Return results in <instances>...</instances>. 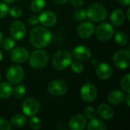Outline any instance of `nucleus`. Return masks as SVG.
<instances>
[{
	"instance_id": "1",
	"label": "nucleus",
	"mask_w": 130,
	"mask_h": 130,
	"mask_svg": "<svg viewBox=\"0 0 130 130\" xmlns=\"http://www.w3.org/2000/svg\"><path fill=\"white\" fill-rule=\"evenodd\" d=\"M51 32L44 27H34L30 34V40L32 45L37 48H45L52 42Z\"/></svg>"
},
{
	"instance_id": "2",
	"label": "nucleus",
	"mask_w": 130,
	"mask_h": 130,
	"mask_svg": "<svg viewBox=\"0 0 130 130\" xmlns=\"http://www.w3.org/2000/svg\"><path fill=\"white\" fill-rule=\"evenodd\" d=\"M30 65L35 69H41L44 68L49 62L50 55L43 50H38L31 53L29 56Z\"/></svg>"
},
{
	"instance_id": "3",
	"label": "nucleus",
	"mask_w": 130,
	"mask_h": 130,
	"mask_svg": "<svg viewBox=\"0 0 130 130\" xmlns=\"http://www.w3.org/2000/svg\"><path fill=\"white\" fill-rule=\"evenodd\" d=\"M72 62V55L66 50H59L53 57V65L54 68L59 71H62L68 68Z\"/></svg>"
},
{
	"instance_id": "4",
	"label": "nucleus",
	"mask_w": 130,
	"mask_h": 130,
	"mask_svg": "<svg viewBox=\"0 0 130 130\" xmlns=\"http://www.w3.org/2000/svg\"><path fill=\"white\" fill-rule=\"evenodd\" d=\"M107 16V11L106 8L98 3L91 4L87 11V17L95 22H101L106 19Z\"/></svg>"
},
{
	"instance_id": "5",
	"label": "nucleus",
	"mask_w": 130,
	"mask_h": 130,
	"mask_svg": "<svg viewBox=\"0 0 130 130\" xmlns=\"http://www.w3.org/2000/svg\"><path fill=\"white\" fill-rule=\"evenodd\" d=\"M114 66L120 69H126L130 65V53L128 50H120L113 57Z\"/></svg>"
},
{
	"instance_id": "6",
	"label": "nucleus",
	"mask_w": 130,
	"mask_h": 130,
	"mask_svg": "<svg viewBox=\"0 0 130 130\" xmlns=\"http://www.w3.org/2000/svg\"><path fill=\"white\" fill-rule=\"evenodd\" d=\"M24 78V71L21 66L13 65L10 66L6 72V78L11 84H18Z\"/></svg>"
},
{
	"instance_id": "7",
	"label": "nucleus",
	"mask_w": 130,
	"mask_h": 130,
	"mask_svg": "<svg viewBox=\"0 0 130 130\" xmlns=\"http://www.w3.org/2000/svg\"><path fill=\"white\" fill-rule=\"evenodd\" d=\"M68 91L67 84L62 80H53L48 85L49 93L55 97L64 95Z\"/></svg>"
},
{
	"instance_id": "8",
	"label": "nucleus",
	"mask_w": 130,
	"mask_h": 130,
	"mask_svg": "<svg viewBox=\"0 0 130 130\" xmlns=\"http://www.w3.org/2000/svg\"><path fill=\"white\" fill-rule=\"evenodd\" d=\"M40 106L39 101L34 98H29L26 99L21 106L22 111L28 117H32L37 114L40 110Z\"/></svg>"
},
{
	"instance_id": "9",
	"label": "nucleus",
	"mask_w": 130,
	"mask_h": 130,
	"mask_svg": "<svg viewBox=\"0 0 130 130\" xmlns=\"http://www.w3.org/2000/svg\"><path fill=\"white\" fill-rule=\"evenodd\" d=\"M114 28L109 23L101 24L96 30V36L101 41H107L113 36Z\"/></svg>"
},
{
	"instance_id": "10",
	"label": "nucleus",
	"mask_w": 130,
	"mask_h": 130,
	"mask_svg": "<svg viewBox=\"0 0 130 130\" xmlns=\"http://www.w3.org/2000/svg\"><path fill=\"white\" fill-rule=\"evenodd\" d=\"M98 96V90L96 87L91 83L85 84L81 89V97L82 100L88 103L95 101Z\"/></svg>"
},
{
	"instance_id": "11",
	"label": "nucleus",
	"mask_w": 130,
	"mask_h": 130,
	"mask_svg": "<svg viewBox=\"0 0 130 130\" xmlns=\"http://www.w3.org/2000/svg\"><path fill=\"white\" fill-rule=\"evenodd\" d=\"M10 34L13 39L17 40H22L26 34L25 25L21 21H15L12 22L10 27Z\"/></svg>"
},
{
	"instance_id": "12",
	"label": "nucleus",
	"mask_w": 130,
	"mask_h": 130,
	"mask_svg": "<svg viewBox=\"0 0 130 130\" xmlns=\"http://www.w3.org/2000/svg\"><path fill=\"white\" fill-rule=\"evenodd\" d=\"M95 30L94 25L89 21H85L79 24L77 29V33L78 36L83 39H87L91 37Z\"/></svg>"
},
{
	"instance_id": "13",
	"label": "nucleus",
	"mask_w": 130,
	"mask_h": 130,
	"mask_svg": "<svg viewBox=\"0 0 130 130\" xmlns=\"http://www.w3.org/2000/svg\"><path fill=\"white\" fill-rule=\"evenodd\" d=\"M11 59L16 63H24L29 58V53L24 47H18L13 50L11 53Z\"/></svg>"
},
{
	"instance_id": "14",
	"label": "nucleus",
	"mask_w": 130,
	"mask_h": 130,
	"mask_svg": "<svg viewBox=\"0 0 130 130\" xmlns=\"http://www.w3.org/2000/svg\"><path fill=\"white\" fill-rule=\"evenodd\" d=\"M73 56L80 62H85L91 56V50L85 46H78L73 50Z\"/></svg>"
},
{
	"instance_id": "15",
	"label": "nucleus",
	"mask_w": 130,
	"mask_h": 130,
	"mask_svg": "<svg viewBox=\"0 0 130 130\" xmlns=\"http://www.w3.org/2000/svg\"><path fill=\"white\" fill-rule=\"evenodd\" d=\"M39 21L45 27H53L57 22V17L56 14L51 11H45L40 15Z\"/></svg>"
},
{
	"instance_id": "16",
	"label": "nucleus",
	"mask_w": 130,
	"mask_h": 130,
	"mask_svg": "<svg viewBox=\"0 0 130 130\" xmlns=\"http://www.w3.org/2000/svg\"><path fill=\"white\" fill-rule=\"evenodd\" d=\"M96 74L99 78L106 80L111 77L113 71L110 66L107 62H98L96 66Z\"/></svg>"
},
{
	"instance_id": "17",
	"label": "nucleus",
	"mask_w": 130,
	"mask_h": 130,
	"mask_svg": "<svg viewBox=\"0 0 130 130\" xmlns=\"http://www.w3.org/2000/svg\"><path fill=\"white\" fill-rule=\"evenodd\" d=\"M69 127L73 130H83L86 127L87 119L82 114H77L69 120Z\"/></svg>"
},
{
	"instance_id": "18",
	"label": "nucleus",
	"mask_w": 130,
	"mask_h": 130,
	"mask_svg": "<svg viewBox=\"0 0 130 130\" xmlns=\"http://www.w3.org/2000/svg\"><path fill=\"white\" fill-rule=\"evenodd\" d=\"M98 115L103 120H109L113 117L114 112L113 108L107 104H101L98 106L97 110Z\"/></svg>"
},
{
	"instance_id": "19",
	"label": "nucleus",
	"mask_w": 130,
	"mask_h": 130,
	"mask_svg": "<svg viewBox=\"0 0 130 130\" xmlns=\"http://www.w3.org/2000/svg\"><path fill=\"white\" fill-rule=\"evenodd\" d=\"M110 21L114 26H121L125 21V14L120 9H115L111 12Z\"/></svg>"
},
{
	"instance_id": "20",
	"label": "nucleus",
	"mask_w": 130,
	"mask_h": 130,
	"mask_svg": "<svg viewBox=\"0 0 130 130\" xmlns=\"http://www.w3.org/2000/svg\"><path fill=\"white\" fill-rule=\"evenodd\" d=\"M124 100V94L120 91H113L108 95V101L113 105H118Z\"/></svg>"
},
{
	"instance_id": "21",
	"label": "nucleus",
	"mask_w": 130,
	"mask_h": 130,
	"mask_svg": "<svg viewBox=\"0 0 130 130\" xmlns=\"http://www.w3.org/2000/svg\"><path fill=\"white\" fill-rule=\"evenodd\" d=\"M13 87L8 82L0 83V98L7 99L13 94Z\"/></svg>"
},
{
	"instance_id": "22",
	"label": "nucleus",
	"mask_w": 130,
	"mask_h": 130,
	"mask_svg": "<svg viewBox=\"0 0 130 130\" xmlns=\"http://www.w3.org/2000/svg\"><path fill=\"white\" fill-rule=\"evenodd\" d=\"M88 129L89 130H104L107 129L105 123L98 119H91L88 125Z\"/></svg>"
},
{
	"instance_id": "23",
	"label": "nucleus",
	"mask_w": 130,
	"mask_h": 130,
	"mask_svg": "<svg viewBox=\"0 0 130 130\" xmlns=\"http://www.w3.org/2000/svg\"><path fill=\"white\" fill-rule=\"evenodd\" d=\"M11 123L12 126H14L15 127H18V128H20V127L24 126L26 124L27 118L24 115L18 113V114L14 115L11 117Z\"/></svg>"
},
{
	"instance_id": "24",
	"label": "nucleus",
	"mask_w": 130,
	"mask_h": 130,
	"mask_svg": "<svg viewBox=\"0 0 130 130\" xmlns=\"http://www.w3.org/2000/svg\"><path fill=\"white\" fill-rule=\"evenodd\" d=\"M46 6L45 0H33L30 4V9L34 13L41 11Z\"/></svg>"
},
{
	"instance_id": "25",
	"label": "nucleus",
	"mask_w": 130,
	"mask_h": 130,
	"mask_svg": "<svg viewBox=\"0 0 130 130\" xmlns=\"http://www.w3.org/2000/svg\"><path fill=\"white\" fill-rule=\"evenodd\" d=\"M115 41L120 46H125L129 41L128 36L126 33L123 31H118L115 35Z\"/></svg>"
},
{
	"instance_id": "26",
	"label": "nucleus",
	"mask_w": 130,
	"mask_h": 130,
	"mask_svg": "<svg viewBox=\"0 0 130 130\" xmlns=\"http://www.w3.org/2000/svg\"><path fill=\"white\" fill-rule=\"evenodd\" d=\"M13 94L16 98L21 99L23 98L26 94V88L23 85H19L17 87L14 88V90H13Z\"/></svg>"
},
{
	"instance_id": "27",
	"label": "nucleus",
	"mask_w": 130,
	"mask_h": 130,
	"mask_svg": "<svg viewBox=\"0 0 130 130\" xmlns=\"http://www.w3.org/2000/svg\"><path fill=\"white\" fill-rule=\"evenodd\" d=\"M129 78L130 75L127 74L125 76L123 77L121 82H120V86L122 90L126 92V94L130 93V85H129Z\"/></svg>"
},
{
	"instance_id": "28",
	"label": "nucleus",
	"mask_w": 130,
	"mask_h": 130,
	"mask_svg": "<svg viewBox=\"0 0 130 130\" xmlns=\"http://www.w3.org/2000/svg\"><path fill=\"white\" fill-rule=\"evenodd\" d=\"M87 18V11L83 8H78L74 12V18L77 21H82Z\"/></svg>"
},
{
	"instance_id": "29",
	"label": "nucleus",
	"mask_w": 130,
	"mask_h": 130,
	"mask_svg": "<svg viewBox=\"0 0 130 130\" xmlns=\"http://www.w3.org/2000/svg\"><path fill=\"white\" fill-rule=\"evenodd\" d=\"M71 69L72 70L75 72V73H81L83 72L84 70V66L82 63V62L80 61H75V62H72L71 64Z\"/></svg>"
},
{
	"instance_id": "30",
	"label": "nucleus",
	"mask_w": 130,
	"mask_h": 130,
	"mask_svg": "<svg viewBox=\"0 0 130 130\" xmlns=\"http://www.w3.org/2000/svg\"><path fill=\"white\" fill-rule=\"evenodd\" d=\"M2 47L5 50H11L15 46V41L12 38H6L2 42Z\"/></svg>"
},
{
	"instance_id": "31",
	"label": "nucleus",
	"mask_w": 130,
	"mask_h": 130,
	"mask_svg": "<svg viewBox=\"0 0 130 130\" xmlns=\"http://www.w3.org/2000/svg\"><path fill=\"white\" fill-rule=\"evenodd\" d=\"M29 125L34 129H39L41 127V121L38 117L32 116L29 120Z\"/></svg>"
},
{
	"instance_id": "32",
	"label": "nucleus",
	"mask_w": 130,
	"mask_h": 130,
	"mask_svg": "<svg viewBox=\"0 0 130 130\" xmlns=\"http://www.w3.org/2000/svg\"><path fill=\"white\" fill-rule=\"evenodd\" d=\"M85 117L91 120L94 118H96L97 117V111L95 110V109L92 107H87L85 110Z\"/></svg>"
},
{
	"instance_id": "33",
	"label": "nucleus",
	"mask_w": 130,
	"mask_h": 130,
	"mask_svg": "<svg viewBox=\"0 0 130 130\" xmlns=\"http://www.w3.org/2000/svg\"><path fill=\"white\" fill-rule=\"evenodd\" d=\"M8 12L11 14V16L13 17V18H19L22 14L21 9L19 7H17V6L12 7L11 8H10L8 10Z\"/></svg>"
},
{
	"instance_id": "34",
	"label": "nucleus",
	"mask_w": 130,
	"mask_h": 130,
	"mask_svg": "<svg viewBox=\"0 0 130 130\" xmlns=\"http://www.w3.org/2000/svg\"><path fill=\"white\" fill-rule=\"evenodd\" d=\"M8 7L6 4L0 2V19L5 18L8 13Z\"/></svg>"
},
{
	"instance_id": "35",
	"label": "nucleus",
	"mask_w": 130,
	"mask_h": 130,
	"mask_svg": "<svg viewBox=\"0 0 130 130\" xmlns=\"http://www.w3.org/2000/svg\"><path fill=\"white\" fill-rule=\"evenodd\" d=\"M11 124L5 120L0 118V130H11Z\"/></svg>"
},
{
	"instance_id": "36",
	"label": "nucleus",
	"mask_w": 130,
	"mask_h": 130,
	"mask_svg": "<svg viewBox=\"0 0 130 130\" xmlns=\"http://www.w3.org/2000/svg\"><path fill=\"white\" fill-rule=\"evenodd\" d=\"M28 22L30 25H36L39 22V18L36 15H31L28 18Z\"/></svg>"
},
{
	"instance_id": "37",
	"label": "nucleus",
	"mask_w": 130,
	"mask_h": 130,
	"mask_svg": "<svg viewBox=\"0 0 130 130\" xmlns=\"http://www.w3.org/2000/svg\"><path fill=\"white\" fill-rule=\"evenodd\" d=\"M71 4L76 8H81L84 5V0H70Z\"/></svg>"
},
{
	"instance_id": "38",
	"label": "nucleus",
	"mask_w": 130,
	"mask_h": 130,
	"mask_svg": "<svg viewBox=\"0 0 130 130\" xmlns=\"http://www.w3.org/2000/svg\"><path fill=\"white\" fill-rule=\"evenodd\" d=\"M119 2L122 5H130V0H118Z\"/></svg>"
},
{
	"instance_id": "39",
	"label": "nucleus",
	"mask_w": 130,
	"mask_h": 130,
	"mask_svg": "<svg viewBox=\"0 0 130 130\" xmlns=\"http://www.w3.org/2000/svg\"><path fill=\"white\" fill-rule=\"evenodd\" d=\"M54 2H56V3H57V4H59V5H62V4H65V3H66L68 1H69V0H53Z\"/></svg>"
},
{
	"instance_id": "40",
	"label": "nucleus",
	"mask_w": 130,
	"mask_h": 130,
	"mask_svg": "<svg viewBox=\"0 0 130 130\" xmlns=\"http://www.w3.org/2000/svg\"><path fill=\"white\" fill-rule=\"evenodd\" d=\"M129 101H130V96H129V94H128L127 97L126 98V105H127V107H130Z\"/></svg>"
},
{
	"instance_id": "41",
	"label": "nucleus",
	"mask_w": 130,
	"mask_h": 130,
	"mask_svg": "<svg viewBox=\"0 0 130 130\" xmlns=\"http://www.w3.org/2000/svg\"><path fill=\"white\" fill-rule=\"evenodd\" d=\"M92 62V65H94V66H95L98 64V60H97V59H94L92 60V62Z\"/></svg>"
},
{
	"instance_id": "42",
	"label": "nucleus",
	"mask_w": 130,
	"mask_h": 130,
	"mask_svg": "<svg viewBox=\"0 0 130 130\" xmlns=\"http://www.w3.org/2000/svg\"><path fill=\"white\" fill-rule=\"evenodd\" d=\"M5 2H7V3H8V4H11V3H13L15 0H3Z\"/></svg>"
},
{
	"instance_id": "43",
	"label": "nucleus",
	"mask_w": 130,
	"mask_h": 130,
	"mask_svg": "<svg viewBox=\"0 0 130 130\" xmlns=\"http://www.w3.org/2000/svg\"><path fill=\"white\" fill-rule=\"evenodd\" d=\"M2 39H3V35H2V32L0 31V45L2 44Z\"/></svg>"
},
{
	"instance_id": "44",
	"label": "nucleus",
	"mask_w": 130,
	"mask_h": 130,
	"mask_svg": "<svg viewBox=\"0 0 130 130\" xmlns=\"http://www.w3.org/2000/svg\"><path fill=\"white\" fill-rule=\"evenodd\" d=\"M129 11H130V10H129V9H128V11H127V18H128V20H129H129H130Z\"/></svg>"
},
{
	"instance_id": "45",
	"label": "nucleus",
	"mask_w": 130,
	"mask_h": 130,
	"mask_svg": "<svg viewBox=\"0 0 130 130\" xmlns=\"http://www.w3.org/2000/svg\"><path fill=\"white\" fill-rule=\"evenodd\" d=\"M2 58H3V55H2V51L0 50V62L2 60Z\"/></svg>"
},
{
	"instance_id": "46",
	"label": "nucleus",
	"mask_w": 130,
	"mask_h": 130,
	"mask_svg": "<svg viewBox=\"0 0 130 130\" xmlns=\"http://www.w3.org/2000/svg\"><path fill=\"white\" fill-rule=\"evenodd\" d=\"M0 80H1V75H0Z\"/></svg>"
}]
</instances>
